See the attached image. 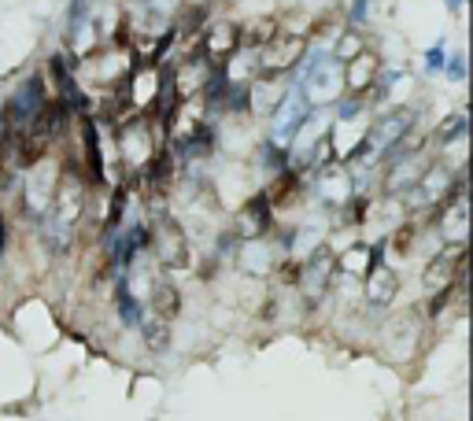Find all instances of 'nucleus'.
<instances>
[{"mask_svg":"<svg viewBox=\"0 0 473 421\" xmlns=\"http://www.w3.org/2000/svg\"><path fill=\"white\" fill-rule=\"evenodd\" d=\"M311 111H314V108L304 101V89H300V85H289L285 96L278 101V108L270 111V141L285 148V144L296 137V130H300L304 122H307Z\"/></svg>","mask_w":473,"mask_h":421,"instance_id":"obj_1","label":"nucleus"},{"mask_svg":"<svg viewBox=\"0 0 473 421\" xmlns=\"http://www.w3.org/2000/svg\"><path fill=\"white\" fill-rule=\"evenodd\" d=\"M156 156V134H152V122L134 115L126 126L118 134V159L126 166H144L148 159Z\"/></svg>","mask_w":473,"mask_h":421,"instance_id":"obj_2","label":"nucleus"},{"mask_svg":"<svg viewBox=\"0 0 473 421\" xmlns=\"http://www.w3.org/2000/svg\"><path fill=\"white\" fill-rule=\"evenodd\" d=\"M41 111H45V82L41 78H27L4 104V115L12 118L15 130H27Z\"/></svg>","mask_w":473,"mask_h":421,"instance_id":"obj_3","label":"nucleus"},{"mask_svg":"<svg viewBox=\"0 0 473 421\" xmlns=\"http://www.w3.org/2000/svg\"><path fill=\"white\" fill-rule=\"evenodd\" d=\"M78 63H82V74H86L82 89H86V85H104V89H111V85L122 82V74H126V67H130V56L118 53V48H108L104 56H93V53H89V56H82Z\"/></svg>","mask_w":473,"mask_h":421,"instance_id":"obj_4","label":"nucleus"},{"mask_svg":"<svg viewBox=\"0 0 473 421\" xmlns=\"http://www.w3.org/2000/svg\"><path fill=\"white\" fill-rule=\"evenodd\" d=\"M381 74H385L381 60L363 48V53H359L355 60H347V63H344V93H347V96H366L373 85L381 82Z\"/></svg>","mask_w":473,"mask_h":421,"instance_id":"obj_5","label":"nucleus"},{"mask_svg":"<svg viewBox=\"0 0 473 421\" xmlns=\"http://www.w3.org/2000/svg\"><path fill=\"white\" fill-rule=\"evenodd\" d=\"M211 70H215V63L208 56H189V60H182L178 78H174V93H178L182 101H192L196 93H204Z\"/></svg>","mask_w":473,"mask_h":421,"instance_id":"obj_6","label":"nucleus"},{"mask_svg":"<svg viewBox=\"0 0 473 421\" xmlns=\"http://www.w3.org/2000/svg\"><path fill=\"white\" fill-rule=\"evenodd\" d=\"M241 41H244V37H241V30L233 27V22H215V27H208V37H204L208 60H211V63H222Z\"/></svg>","mask_w":473,"mask_h":421,"instance_id":"obj_7","label":"nucleus"},{"mask_svg":"<svg viewBox=\"0 0 473 421\" xmlns=\"http://www.w3.org/2000/svg\"><path fill=\"white\" fill-rule=\"evenodd\" d=\"M156 96H159V74H156L152 67L137 70V78H134V108H137V111L152 108Z\"/></svg>","mask_w":473,"mask_h":421,"instance_id":"obj_8","label":"nucleus"},{"mask_svg":"<svg viewBox=\"0 0 473 421\" xmlns=\"http://www.w3.org/2000/svg\"><path fill=\"white\" fill-rule=\"evenodd\" d=\"M444 78L447 82H455V85H462L466 82V74H469V67H466V53H455V56H447L444 60Z\"/></svg>","mask_w":473,"mask_h":421,"instance_id":"obj_9","label":"nucleus"},{"mask_svg":"<svg viewBox=\"0 0 473 421\" xmlns=\"http://www.w3.org/2000/svg\"><path fill=\"white\" fill-rule=\"evenodd\" d=\"M444 60H447V45L436 41V45L429 48V53L421 56V70H426V74H440V70H444Z\"/></svg>","mask_w":473,"mask_h":421,"instance_id":"obj_10","label":"nucleus"},{"mask_svg":"<svg viewBox=\"0 0 473 421\" xmlns=\"http://www.w3.org/2000/svg\"><path fill=\"white\" fill-rule=\"evenodd\" d=\"M370 19V0H347V27L363 30Z\"/></svg>","mask_w":473,"mask_h":421,"instance_id":"obj_11","label":"nucleus"},{"mask_svg":"<svg viewBox=\"0 0 473 421\" xmlns=\"http://www.w3.org/2000/svg\"><path fill=\"white\" fill-rule=\"evenodd\" d=\"M466 134V115L459 111V115H452V122H444V126H440V141L444 144H452L455 137H462Z\"/></svg>","mask_w":473,"mask_h":421,"instance_id":"obj_12","label":"nucleus"},{"mask_svg":"<svg viewBox=\"0 0 473 421\" xmlns=\"http://www.w3.org/2000/svg\"><path fill=\"white\" fill-rule=\"evenodd\" d=\"M444 4L452 8V12H462V8H466V0H444Z\"/></svg>","mask_w":473,"mask_h":421,"instance_id":"obj_13","label":"nucleus"}]
</instances>
